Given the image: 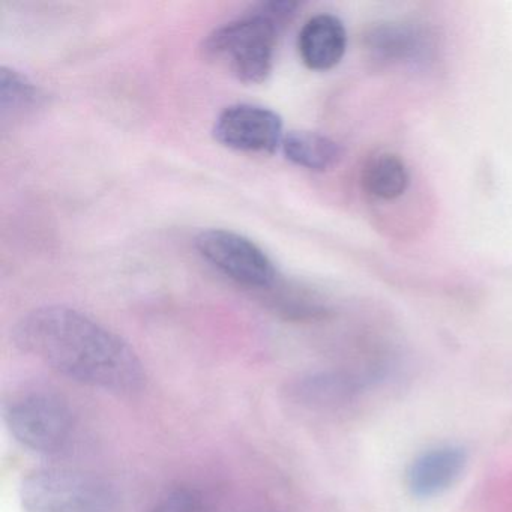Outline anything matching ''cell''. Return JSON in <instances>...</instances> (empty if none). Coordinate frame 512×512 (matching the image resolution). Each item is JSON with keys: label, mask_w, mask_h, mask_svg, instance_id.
<instances>
[{"label": "cell", "mask_w": 512, "mask_h": 512, "mask_svg": "<svg viewBox=\"0 0 512 512\" xmlns=\"http://www.w3.org/2000/svg\"><path fill=\"white\" fill-rule=\"evenodd\" d=\"M290 163L311 172H328L343 160L340 143L314 131H290L281 145Z\"/></svg>", "instance_id": "obj_11"}, {"label": "cell", "mask_w": 512, "mask_h": 512, "mask_svg": "<svg viewBox=\"0 0 512 512\" xmlns=\"http://www.w3.org/2000/svg\"><path fill=\"white\" fill-rule=\"evenodd\" d=\"M359 383L346 373H311L296 380L293 397L305 406L331 409L349 403L358 394Z\"/></svg>", "instance_id": "obj_12"}, {"label": "cell", "mask_w": 512, "mask_h": 512, "mask_svg": "<svg viewBox=\"0 0 512 512\" xmlns=\"http://www.w3.org/2000/svg\"><path fill=\"white\" fill-rule=\"evenodd\" d=\"M298 49L305 67L313 71L332 70L346 55L344 23L332 14L311 17L299 32Z\"/></svg>", "instance_id": "obj_9"}, {"label": "cell", "mask_w": 512, "mask_h": 512, "mask_svg": "<svg viewBox=\"0 0 512 512\" xmlns=\"http://www.w3.org/2000/svg\"><path fill=\"white\" fill-rule=\"evenodd\" d=\"M364 46L374 61L388 65L428 67L436 59V37L413 22H380L368 28Z\"/></svg>", "instance_id": "obj_7"}, {"label": "cell", "mask_w": 512, "mask_h": 512, "mask_svg": "<svg viewBox=\"0 0 512 512\" xmlns=\"http://www.w3.org/2000/svg\"><path fill=\"white\" fill-rule=\"evenodd\" d=\"M298 8V2L290 0L253 5L214 29L203 41V55L226 68L239 82L260 85L271 76L278 41Z\"/></svg>", "instance_id": "obj_2"}, {"label": "cell", "mask_w": 512, "mask_h": 512, "mask_svg": "<svg viewBox=\"0 0 512 512\" xmlns=\"http://www.w3.org/2000/svg\"><path fill=\"white\" fill-rule=\"evenodd\" d=\"M194 244L206 262L239 286L268 290L277 281L274 262L256 242L241 233L224 229L203 230Z\"/></svg>", "instance_id": "obj_5"}, {"label": "cell", "mask_w": 512, "mask_h": 512, "mask_svg": "<svg viewBox=\"0 0 512 512\" xmlns=\"http://www.w3.org/2000/svg\"><path fill=\"white\" fill-rule=\"evenodd\" d=\"M46 94L22 71L11 67L0 68V113L2 119L23 118L40 109Z\"/></svg>", "instance_id": "obj_13"}, {"label": "cell", "mask_w": 512, "mask_h": 512, "mask_svg": "<svg viewBox=\"0 0 512 512\" xmlns=\"http://www.w3.org/2000/svg\"><path fill=\"white\" fill-rule=\"evenodd\" d=\"M410 181L409 167L391 152L371 155L362 166V188L368 196L382 202L400 199L409 190Z\"/></svg>", "instance_id": "obj_10"}, {"label": "cell", "mask_w": 512, "mask_h": 512, "mask_svg": "<svg viewBox=\"0 0 512 512\" xmlns=\"http://www.w3.org/2000/svg\"><path fill=\"white\" fill-rule=\"evenodd\" d=\"M25 512H118L119 496L106 479L80 470L37 469L20 485Z\"/></svg>", "instance_id": "obj_3"}, {"label": "cell", "mask_w": 512, "mask_h": 512, "mask_svg": "<svg viewBox=\"0 0 512 512\" xmlns=\"http://www.w3.org/2000/svg\"><path fill=\"white\" fill-rule=\"evenodd\" d=\"M214 139L224 148L245 154H274L283 145V119L257 104H233L218 116Z\"/></svg>", "instance_id": "obj_6"}, {"label": "cell", "mask_w": 512, "mask_h": 512, "mask_svg": "<svg viewBox=\"0 0 512 512\" xmlns=\"http://www.w3.org/2000/svg\"><path fill=\"white\" fill-rule=\"evenodd\" d=\"M8 430L20 445L41 455H61L70 449L76 419L67 400L50 391H32L4 406Z\"/></svg>", "instance_id": "obj_4"}, {"label": "cell", "mask_w": 512, "mask_h": 512, "mask_svg": "<svg viewBox=\"0 0 512 512\" xmlns=\"http://www.w3.org/2000/svg\"><path fill=\"white\" fill-rule=\"evenodd\" d=\"M466 449L460 445H440L413 460L407 470V488L418 499H433L454 487L466 470Z\"/></svg>", "instance_id": "obj_8"}, {"label": "cell", "mask_w": 512, "mask_h": 512, "mask_svg": "<svg viewBox=\"0 0 512 512\" xmlns=\"http://www.w3.org/2000/svg\"><path fill=\"white\" fill-rule=\"evenodd\" d=\"M17 349L80 385L118 395L145 386L146 371L121 335L67 305H44L14 326Z\"/></svg>", "instance_id": "obj_1"}, {"label": "cell", "mask_w": 512, "mask_h": 512, "mask_svg": "<svg viewBox=\"0 0 512 512\" xmlns=\"http://www.w3.org/2000/svg\"><path fill=\"white\" fill-rule=\"evenodd\" d=\"M205 499L197 488L175 487L155 502L148 512H203Z\"/></svg>", "instance_id": "obj_14"}]
</instances>
